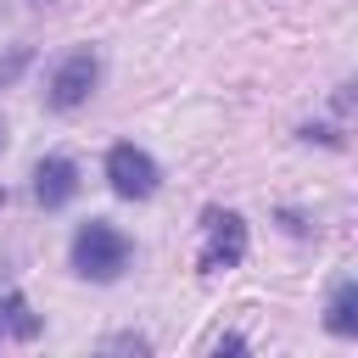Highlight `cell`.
Masks as SVG:
<instances>
[{
	"label": "cell",
	"instance_id": "obj_2",
	"mask_svg": "<svg viewBox=\"0 0 358 358\" xmlns=\"http://www.w3.org/2000/svg\"><path fill=\"white\" fill-rule=\"evenodd\" d=\"M95 84H101V56H95L90 45H78V50H67V56L50 67L45 101H50V112H73V106H84V101L95 95Z\"/></svg>",
	"mask_w": 358,
	"mask_h": 358
},
{
	"label": "cell",
	"instance_id": "obj_1",
	"mask_svg": "<svg viewBox=\"0 0 358 358\" xmlns=\"http://www.w3.org/2000/svg\"><path fill=\"white\" fill-rule=\"evenodd\" d=\"M67 257H73V268H78L84 280H117V274L129 268V257H134V241H129L117 224L90 218V224H78Z\"/></svg>",
	"mask_w": 358,
	"mask_h": 358
},
{
	"label": "cell",
	"instance_id": "obj_5",
	"mask_svg": "<svg viewBox=\"0 0 358 358\" xmlns=\"http://www.w3.org/2000/svg\"><path fill=\"white\" fill-rule=\"evenodd\" d=\"M73 196H78V162H73L67 151L39 157V168H34V201H39L45 213H56V207H67Z\"/></svg>",
	"mask_w": 358,
	"mask_h": 358
},
{
	"label": "cell",
	"instance_id": "obj_9",
	"mask_svg": "<svg viewBox=\"0 0 358 358\" xmlns=\"http://www.w3.org/2000/svg\"><path fill=\"white\" fill-rule=\"evenodd\" d=\"M207 352H246V341L235 330H218V336H207Z\"/></svg>",
	"mask_w": 358,
	"mask_h": 358
},
{
	"label": "cell",
	"instance_id": "obj_6",
	"mask_svg": "<svg viewBox=\"0 0 358 358\" xmlns=\"http://www.w3.org/2000/svg\"><path fill=\"white\" fill-rule=\"evenodd\" d=\"M324 330L330 336H358V280H336L330 302H324Z\"/></svg>",
	"mask_w": 358,
	"mask_h": 358
},
{
	"label": "cell",
	"instance_id": "obj_10",
	"mask_svg": "<svg viewBox=\"0 0 358 358\" xmlns=\"http://www.w3.org/2000/svg\"><path fill=\"white\" fill-rule=\"evenodd\" d=\"M22 67H28V45H17V50H11L6 62H0V84H11V78H17Z\"/></svg>",
	"mask_w": 358,
	"mask_h": 358
},
{
	"label": "cell",
	"instance_id": "obj_7",
	"mask_svg": "<svg viewBox=\"0 0 358 358\" xmlns=\"http://www.w3.org/2000/svg\"><path fill=\"white\" fill-rule=\"evenodd\" d=\"M0 336H17V341H34L39 336V313L28 308L22 291H6L0 296Z\"/></svg>",
	"mask_w": 358,
	"mask_h": 358
},
{
	"label": "cell",
	"instance_id": "obj_3",
	"mask_svg": "<svg viewBox=\"0 0 358 358\" xmlns=\"http://www.w3.org/2000/svg\"><path fill=\"white\" fill-rule=\"evenodd\" d=\"M246 257V218L229 213V207H207L201 213V274H218V268H235Z\"/></svg>",
	"mask_w": 358,
	"mask_h": 358
},
{
	"label": "cell",
	"instance_id": "obj_4",
	"mask_svg": "<svg viewBox=\"0 0 358 358\" xmlns=\"http://www.w3.org/2000/svg\"><path fill=\"white\" fill-rule=\"evenodd\" d=\"M106 179H112V196H123V201H145V196H157L162 168L151 162V151H140L134 140H123V145L106 151Z\"/></svg>",
	"mask_w": 358,
	"mask_h": 358
},
{
	"label": "cell",
	"instance_id": "obj_8",
	"mask_svg": "<svg viewBox=\"0 0 358 358\" xmlns=\"http://www.w3.org/2000/svg\"><path fill=\"white\" fill-rule=\"evenodd\" d=\"M106 352H151V341L134 336V330H123V336H106Z\"/></svg>",
	"mask_w": 358,
	"mask_h": 358
},
{
	"label": "cell",
	"instance_id": "obj_11",
	"mask_svg": "<svg viewBox=\"0 0 358 358\" xmlns=\"http://www.w3.org/2000/svg\"><path fill=\"white\" fill-rule=\"evenodd\" d=\"M28 6H56V0H28Z\"/></svg>",
	"mask_w": 358,
	"mask_h": 358
},
{
	"label": "cell",
	"instance_id": "obj_12",
	"mask_svg": "<svg viewBox=\"0 0 358 358\" xmlns=\"http://www.w3.org/2000/svg\"><path fill=\"white\" fill-rule=\"evenodd\" d=\"M0 145H6V123H0Z\"/></svg>",
	"mask_w": 358,
	"mask_h": 358
}]
</instances>
